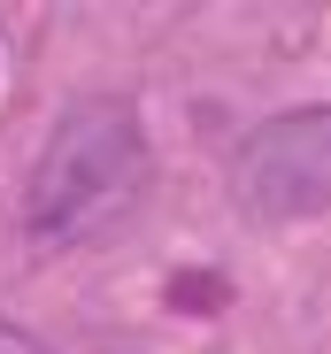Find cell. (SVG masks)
<instances>
[{"instance_id":"cell-1","label":"cell","mask_w":331,"mask_h":354,"mask_svg":"<svg viewBox=\"0 0 331 354\" xmlns=\"http://www.w3.org/2000/svg\"><path fill=\"white\" fill-rule=\"evenodd\" d=\"M146 177V131L124 100H77L54 124L31 193H23V223L39 239H77L108 208H124Z\"/></svg>"},{"instance_id":"cell-2","label":"cell","mask_w":331,"mask_h":354,"mask_svg":"<svg viewBox=\"0 0 331 354\" xmlns=\"http://www.w3.org/2000/svg\"><path fill=\"white\" fill-rule=\"evenodd\" d=\"M239 201L254 216H323L331 208V108L269 115L239 154Z\"/></svg>"},{"instance_id":"cell-3","label":"cell","mask_w":331,"mask_h":354,"mask_svg":"<svg viewBox=\"0 0 331 354\" xmlns=\"http://www.w3.org/2000/svg\"><path fill=\"white\" fill-rule=\"evenodd\" d=\"M231 301V285L216 277V270H185V277H170V308H185V316H216Z\"/></svg>"},{"instance_id":"cell-4","label":"cell","mask_w":331,"mask_h":354,"mask_svg":"<svg viewBox=\"0 0 331 354\" xmlns=\"http://www.w3.org/2000/svg\"><path fill=\"white\" fill-rule=\"evenodd\" d=\"M0 354H39V346H31V339H23L16 324H0Z\"/></svg>"}]
</instances>
